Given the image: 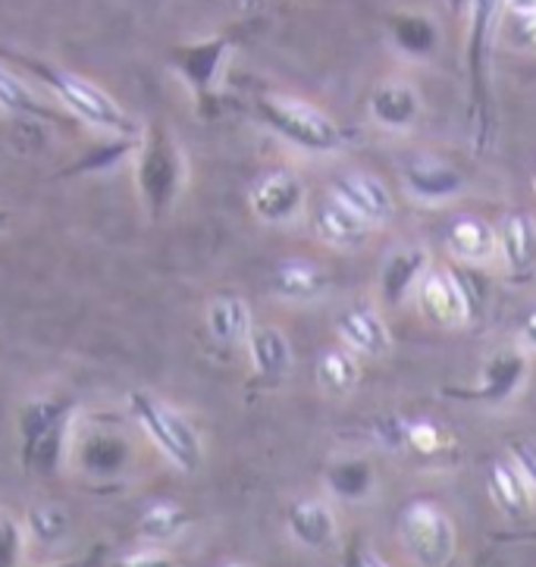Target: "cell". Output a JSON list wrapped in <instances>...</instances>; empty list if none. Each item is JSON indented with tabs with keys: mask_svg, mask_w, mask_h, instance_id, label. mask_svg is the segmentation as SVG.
<instances>
[{
	"mask_svg": "<svg viewBox=\"0 0 536 567\" xmlns=\"http://www.w3.org/2000/svg\"><path fill=\"white\" fill-rule=\"evenodd\" d=\"M135 188L142 207L151 220H167L179 204L188 179V164L176 135L164 123H151L138 135V147L132 154Z\"/></svg>",
	"mask_w": 536,
	"mask_h": 567,
	"instance_id": "6da1fadb",
	"label": "cell"
},
{
	"mask_svg": "<svg viewBox=\"0 0 536 567\" xmlns=\"http://www.w3.org/2000/svg\"><path fill=\"white\" fill-rule=\"evenodd\" d=\"M75 402L66 395H35L19 408V461L29 476H56L73 445Z\"/></svg>",
	"mask_w": 536,
	"mask_h": 567,
	"instance_id": "7a4b0ae2",
	"label": "cell"
},
{
	"mask_svg": "<svg viewBox=\"0 0 536 567\" xmlns=\"http://www.w3.org/2000/svg\"><path fill=\"white\" fill-rule=\"evenodd\" d=\"M0 54L10 56L22 70H29L38 82H44V89L54 92L56 101L73 116H79L82 123L101 128L107 135H123V138H138L142 135V126L132 120L130 113L123 111L104 89L92 85L89 79L70 73V70H60L54 63H44L38 56L13 54V51H0Z\"/></svg>",
	"mask_w": 536,
	"mask_h": 567,
	"instance_id": "3957f363",
	"label": "cell"
},
{
	"mask_svg": "<svg viewBox=\"0 0 536 567\" xmlns=\"http://www.w3.org/2000/svg\"><path fill=\"white\" fill-rule=\"evenodd\" d=\"M499 3L502 0H471V17H467V89H471L467 113H471L477 151H486L496 135L493 92H489V51H493Z\"/></svg>",
	"mask_w": 536,
	"mask_h": 567,
	"instance_id": "277c9868",
	"label": "cell"
},
{
	"mask_svg": "<svg viewBox=\"0 0 536 567\" xmlns=\"http://www.w3.org/2000/svg\"><path fill=\"white\" fill-rule=\"evenodd\" d=\"M130 414L142 426L157 452L183 474H198L204 467V442L198 426L185 417L176 404L164 402L151 392H130Z\"/></svg>",
	"mask_w": 536,
	"mask_h": 567,
	"instance_id": "5b68a950",
	"label": "cell"
},
{
	"mask_svg": "<svg viewBox=\"0 0 536 567\" xmlns=\"http://www.w3.org/2000/svg\"><path fill=\"white\" fill-rule=\"evenodd\" d=\"M258 116L264 126L282 142H289L305 154H336L346 145V128L336 123L333 116L317 111L305 101L292 97H277V94H264L258 97Z\"/></svg>",
	"mask_w": 536,
	"mask_h": 567,
	"instance_id": "8992f818",
	"label": "cell"
},
{
	"mask_svg": "<svg viewBox=\"0 0 536 567\" xmlns=\"http://www.w3.org/2000/svg\"><path fill=\"white\" fill-rule=\"evenodd\" d=\"M399 539L418 567H449L458 551L455 520L436 502L426 498L405 505L399 517Z\"/></svg>",
	"mask_w": 536,
	"mask_h": 567,
	"instance_id": "52a82bcc",
	"label": "cell"
},
{
	"mask_svg": "<svg viewBox=\"0 0 536 567\" xmlns=\"http://www.w3.org/2000/svg\"><path fill=\"white\" fill-rule=\"evenodd\" d=\"M233 48H236L233 35L202 38V41H185V44L169 48V70L188 85V92H192L195 104L202 111H214L217 107L220 79L226 73V63H229Z\"/></svg>",
	"mask_w": 536,
	"mask_h": 567,
	"instance_id": "ba28073f",
	"label": "cell"
},
{
	"mask_svg": "<svg viewBox=\"0 0 536 567\" xmlns=\"http://www.w3.org/2000/svg\"><path fill=\"white\" fill-rule=\"evenodd\" d=\"M414 305L426 323L443 327V330H458L474 313V295L458 270L430 267L414 292Z\"/></svg>",
	"mask_w": 536,
	"mask_h": 567,
	"instance_id": "9c48e42d",
	"label": "cell"
},
{
	"mask_svg": "<svg viewBox=\"0 0 536 567\" xmlns=\"http://www.w3.org/2000/svg\"><path fill=\"white\" fill-rule=\"evenodd\" d=\"M527 377H530V354L520 346H502L483 361L477 385L452 395L486 408H502L518 399V392L527 385Z\"/></svg>",
	"mask_w": 536,
	"mask_h": 567,
	"instance_id": "30bf717a",
	"label": "cell"
},
{
	"mask_svg": "<svg viewBox=\"0 0 536 567\" xmlns=\"http://www.w3.org/2000/svg\"><path fill=\"white\" fill-rule=\"evenodd\" d=\"M248 204L264 226H292L308 214V185L292 169H274L251 185Z\"/></svg>",
	"mask_w": 536,
	"mask_h": 567,
	"instance_id": "8fae6325",
	"label": "cell"
},
{
	"mask_svg": "<svg viewBox=\"0 0 536 567\" xmlns=\"http://www.w3.org/2000/svg\"><path fill=\"white\" fill-rule=\"evenodd\" d=\"M433 264H430V251L421 241H405V245H395L383 264H380V276H377V286H380V301L386 308H402L408 298H414L421 279L426 276Z\"/></svg>",
	"mask_w": 536,
	"mask_h": 567,
	"instance_id": "7c38bea8",
	"label": "cell"
},
{
	"mask_svg": "<svg viewBox=\"0 0 536 567\" xmlns=\"http://www.w3.org/2000/svg\"><path fill=\"white\" fill-rule=\"evenodd\" d=\"M330 195L336 202L346 204L349 210H354L361 220H368L373 229L395 220V198H392L389 185L373 173H364V169L342 173L330 188Z\"/></svg>",
	"mask_w": 536,
	"mask_h": 567,
	"instance_id": "4fadbf2b",
	"label": "cell"
},
{
	"mask_svg": "<svg viewBox=\"0 0 536 567\" xmlns=\"http://www.w3.org/2000/svg\"><path fill=\"white\" fill-rule=\"evenodd\" d=\"M336 332L342 348H349L358 358L368 361H383L392 351V330H389L386 317L373 305H349L346 311L336 317Z\"/></svg>",
	"mask_w": 536,
	"mask_h": 567,
	"instance_id": "5bb4252c",
	"label": "cell"
},
{
	"mask_svg": "<svg viewBox=\"0 0 536 567\" xmlns=\"http://www.w3.org/2000/svg\"><path fill=\"white\" fill-rule=\"evenodd\" d=\"M499 264L515 286L536 279V217L530 210H515L496 226Z\"/></svg>",
	"mask_w": 536,
	"mask_h": 567,
	"instance_id": "9a60e30c",
	"label": "cell"
},
{
	"mask_svg": "<svg viewBox=\"0 0 536 567\" xmlns=\"http://www.w3.org/2000/svg\"><path fill=\"white\" fill-rule=\"evenodd\" d=\"M286 533L305 551H330L339 543V517L327 498H298L286 512Z\"/></svg>",
	"mask_w": 536,
	"mask_h": 567,
	"instance_id": "2e32d148",
	"label": "cell"
},
{
	"mask_svg": "<svg viewBox=\"0 0 536 567\" xmlns=\"http://www.w3.org/2000/svg\"><path fill=\"white\" fill-rule=\"evenodd\" d=\"M402 183H405L408 198H414L418 204H430V207L455 202L467 188L462 169H455L445 161H436V157H414L402 169Z\"/></svg>",
	"mask_w": 536,
	"mask_h": 567,
	"instance_id": "e0dca14e",
	"label": "cell"
},
{
	"mask_svg": "<svg viewBox=\"0 0 536 567\" xmlns=\"http://www.w3.org/2000/svg\"><path fill=\"white\" fill-rule=\"evenodd\" d=\"M311 226H315L317 241L333 248V251H361V248H368L370 238H373V226L368 220H361L342 202H336L333 195L317 202L315 214H311Z\"/></svg>",
	"mask_w": 536,
	"mask_h": 567,
	"instance_id": "ac0fdd59",
	"label": "cell"
},
{
	"mask_svg": "<svg viewBox=\"0 0 536 567\" xmlns=\"http://www.w3.org/2000/svg\"><path fill=\"white\" fill-rule=\"evenodd\" d=\"M248 361L251 373L260 385H279L289 380L292 367H296V351L289 336L274 327V323H255V330L248 336Z\"/></svg>",
	"mask_w": 536,
	"mask_h": 567,
	"instance_id": "d6986e66",
	"label": "cell"
},
{
	"mask_svg": "<svg viewBox=\"0 0 536 567\" xmlns=\"http://www.w3.org/2000/svg\"><path fill=\"white\" fill-rule=\"evenodd\" d=\"M421 94L405 79H386L370 92V120L386 132H411L421 120Z\"/></svg>",
	"mask_w": 536,
	"mask_h": 567,
	"instance_id": "ffe728a7",
	"label": "cell"
},
{
	"mask_svg": "<svg viewBox=\"0 0 536 567\" xmlns=\"http://www.w3.org/2000/svg\"><path fill=\"white\" fill-rule=\"evenodd\" d=\"M445 251L455 257L462 267H489L493 260H499L496 226H489L481 217L464 214L445 229Z\"/></svg>",
	"mask_w": 536,
	"mask_h": 567,
	"instance_id": "44dd1931",
	"label": "cell"
},
{
	"mask_svg": "<svg viewBox=\"0 0 536 567\" xmlns=\"http://www.w3.org/2000/svg\"><path fill=\"white\" fill-rule=\"evenodd\" d=\"M270 289L286 305H315L330 292V276L315 260L292 257V260H282L274 270Z\"/></svg>",
	"mask_w": 536,
	"mask_h": 567,
	"instance_id": "7402d4cb",
	"label": "cell"
},
{
	"mask_svg": "<svg viewBox=\"0 0 536 567\" xmlns=\"http://www.w3.org/2000/svg\"><path fill=\"white\" fill-rule=\"evenodd\" d=\"M204 323L207 332L217 346H245L248 336L255 330V317L251 308L241 295L220 292L207 301V311H204Z\"/></svg>",
	"mask_w": 536,
	"mask_h": 567,
	"instance_id": "603a6c76",
	"label": "cell"
},
{
	"mask_svg": "<svg viewBox=\"0 0 536 567\" xmlns=\"http://www.w3.org/2000/svg\"><path fill=\"white\" fill-rule=\"evenodd\" d=\"M315 383L333 402L349 399L354 389L361 385V358L342 346L320 351L315 364Z\"/></svg>",
	"mask_w": 536,
	"mask_h": 567,
	"instance_id": "cb8c5ba5",
	"label": "cell"
},
{
	"mask_svg": "<svg viewBox=\"0 0 536 567\" xmlns=\"http://www.w3.org/2000/svg\"><path fill=\"white\" fill-rule=\"evenodd\" d=\"M489 495H493V502H496V508L502 514H508V517H527V514L534 512V495L527 489V483L520 480L518 467L508 461V457H502L496 461L493 467H489Z\"/></svg>",
	"mask_w": 536,
	"mask_h": 567,
	"instance_id": "d4e9b609",
	"label": "cell"
},
{
	"mask_svg": "<svg viewBox=\"0 0 536 567\" xmlns=\"http://www.w3.org/2000/svg\"><path fill=\"white\" fill-rule=\"evenodd\" d=\"M389 38L405 56H430L440 44V29L426 13H392L389 17Z\"/></svg>",
	"mask_w": 536,
	"mask_h": 567,
	"instance_id": "484cf974",
	"label": "cell"
},
{
	"mask_svg": "<svg viewBox=\"0 0 536 567\" xmlns=\"http://www.w3.org/2000/svg\"><path fill=\"white\" fill-rule=\"evenodd\" d=\"M192 527V514L176 502H154L138 520V536L145 546H167Z\"/></svg>",
	"mask_w": 536,
	"mask_h": 567,
	"instance_id": "4316f807",
	"label": "cell"
},
{
	"mask_svg": "<svg viewBox=\"0 0 536 567\" xmlns=\"http://www.w3.org/2000/svg\"><path fill=\"white\" fill-rule=\"evenodd\" d=\"M327 489L342 502H364L377 489V474L364 457H342L327 471Z\"/></svg>",
	"mask_w": 536,
	"mask_h": 567,
	"instance_id": "83f0119b",
	"label": "cell"
},
{
	"mask_svg": "<svg viewBox=\"0 0 536 567\" xmlns=\"http://www.w3.org/2000/svg\"><path fill=\"white\" fill-rule=\"evenodd\" d=\"M75 455L82 461V467L89 474H116L126 464V442L120 436H113L107 430H94L89 436H82L75 445Z\"/></svg>",
	"mask_w": 536,
	"mask_h": 567,
	"instance_id": "f1b7e54d",
	"label": "cell"
},
{
	"mask_svg": "<svg viewBox=\"0 0 536 567\" xmlns=\"http://www.w3.org/2000/svg\"><path fill=\"white\" fill-rule=\"evenodd\" d=\"M0 107L17 116H32V120H44V123H66L63 113L54 111L48 101H41L19 75L0 66Z\"/></svg>",
	"mask_w": 536,
	"mask_h": 567,
	"instance_id": "f546056e",
	"label": "cell"
},
{
	"mask_svg": "<svg viewBox=\"0 0 536 567\" xmlns=\"http://www.w3.org/2000/svg\"><path fill=\"white\" fill-rule=\"evenodd\" d=\"M135 147H138V138L113 135L111 142L89 147V151H85L73 166H66V169H63V176H92V173L113 169V166L123 164L126 157H132V154H135Z\"/></svg>",
	"mask_w": 536,
	"mask_h": 567,
	"instance_id": "4dcf8cb0",
	"label": "cell"
},
{
	"mask_svg": "<svg viewBox=\"0 0 536 567\" xmlns=\"http://www.w3.org/2000/svg\"><path fill=\"white\" fill-rule=\"evenodd\" d=\"M22 527L41 546H56L70 533V514L63 512L60 505H32L29 514H25V524Z\"/></svg>",
	"mask_w": 536,
	"mask_h": 567,
	"instance_id": "1f68e13d",
	"label": "cell"
},
{
	"mask_svg": "<svg viewBox=\"0 0 536 567\" xmlns=\"http://www.w3.org/2000/svg\"><path fill=\"white\" fill-rule=\"evenodd\" d=\"M405 449H411L414 455L433 457L445 449V433L433 421H405Z\"/></svg>",
	"mask_w": 536,
	"mask_h": 567,
	"instance_id": "d6a6232c",
	"label": "cell"
},
{
	"mask_svg": "<svg viewBox=\"0 0 536 567\" xmlns=\"http://www.w3.org/2000/svg\"><path fill=\"white\" fill-rule=\"evenodd\" d=\"M25 546V527L10 512L0 508V567H19Z\"/></svg>",
	"mask_w": 536,
	"mask_h": 567,
	"instance_id": "836d02e7",
	"label": "cell"
},
{
	"mask_svg": "<svg viewBox=\"0 0 536 567\" xmlns=\"http://www.w3.org/2000/svg\"><path fill=\"white\" fill-rule=\"evenodd\" d=\"M502 38H505L515 51L536 54V13H505Z\"/></svg>",
	"mask_w": 536,
	"mask_h": 567,
	"instance_id": "e575fe53",
	"label": "cell"
},
{
	"mask_svg": "<svg viewBox=\"0 0 536 567\" xmlns=\"http://www.w3.org/2000/svg\"><path fill=\"white\" fill-rule=\"evenodd\" d=\"M508 461L518 467L520 480L527 483V489L536 502V442L534 440H515L508 445Z\"/></svg>",
	"mask_w": 536,
	"mask_h": 567,
	"instance_id": "d590c367",
	"label": "cell"
},
{
	"mask_svg": "<svg viewBox=\"0 0 536 567\" xmlns=\"http://www.w3.org/2000/svg\"><path fill=\"white\" fill-rule=\"evenodd\" d=\"M113 567H179V565H176V558H173L167 549H161V546H145V549L120 555V558L113 561Z\"/></svg>",
	"mask_w": 536,
	"mask_h": 567,
	"instance_id": "8d00e7d4",
	"label": "cell"
},
{
	"mask_svg": "<svg viewBox=\"0 0 536 567\" xmlns=\"http://www.w3.org/2000/svg\"><path fill=\"white\" fill-rule=\"evenodd\" d=\"M518 342L530 358H536V308L530 313H524V320H520L518 327Z\"/></svg>",
	"mask_w": 536,
	"mask_h": 567,
	"instance_id": "74e56055",
	"label": "cell"
},
{
	"mask_svg": "<svg viewBox=\"0 0 536 567\" xmlns=\"http://www.w3.org/2000/svg\"><path fill=\"white\" fill-rule=\"evenodd\" d=\"M508 13H536V0H505Z\"/></svg>",
	"mask_w": 536,
	"mask_h": 567,
	"instance_id": "f35d334b",
	"label": "cell"
},
{
	"mask_svg": "<svg viewBox=\"0 0 536 567\" xmlns=\"http://www.w3.org/2000/svg\"><path fill=\"white\" fill-rule=\"evenodd\" d=\"M97 555H101V551L94 549L92 555H85V558H75V561H60V565H51V567H94L97 565Z\"/></svg>",
	"mask_w": 536,
	"mask_h": 567,
	"instance_id": "ab89813d",
	"label": "cell"
},
{
	"mask_svg": "<svg viewBox=\"0 0 536 567\" xmlns=\"http://www.w3.org/2000/svg\"><path fill=\"white\" fill-rule=\"evenodd\" d=\"M358 567H389L380 555H373V551H361L358 555Z\"/></svg>",
	"mask_w": 536,
	"mask_h": 567,
	"instance_id": "60d3db41",
	"label": "cell"
},
{
	"mask_svg": "<svg viewBox=\"0 0 536 567\" xmlns=\"http://www.w3.org/2000/svg\"><path fill=\"white\" fill-rule=\"evenodd\" d=\"M7 226H10V210H3V207H0V233H3Z\"/></svg>",
	"mask_w": 536,
	"mask_h": 567,
	"instance_id": "b9f144b4",
	"label": "cell"
},
{
	"mask_svg": "<svg viewBox=\"0 0 536 567\" xmlns=\"http://www.w3.org/2000/svg\"><path fill=\"white\" fill-rule=\"evenodd\" d=\"M462 3L464 0H449V7H452V10H462Z\"/></svg>",
	"mask_w": 536,
	"mask_h": 567,
	"instance_id": "7bdbcfd3",
	"label": "cell"
},
{
	"mask_svg": "<svg viewBox=\"0 0 536 567\" xmlns=\"http://www.w3.org/2000/svg\"><path fill=\"white\" fill-rule=\"evenodd\" d=\"M226 567H251V565H241V561H233V565H226Z\"/></svg>",
	"mask_w": 536,
	"mask_h": 567,
	"instance_id": "ee69618b",
	"label": "cell"
},
{
	"mask_svg": "<svg viewBox=\"0 0 536 567\" xmlns=\"http://www.w3.org/2000/svg\"><path fill=\"white\" fill-rule=\"evenodd\" d=\"M534 185H536V176H534Z\"/></svg>",
	"mask_w": 536,
	"mask_h": 567,
	"instance_id": "f6af8a7d",
	"label": "cell"
}]
</instances>
